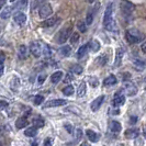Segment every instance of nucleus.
Here are the masks:
<instances>
[{
  "label": "nucleus",
  "instance_id": "1",
  "mask_svg": "<svg viewBox=\"0 0 146 146\" xmlns=\"http://www.w3.org/2000/svg\"><path fill=\"white\" fill-rule=\"evenodd\" d=\"M72 31H73L72 27H68V28H65V29L60 30L58 33V35H57V38H56L57 43H59V44L65 43L66 41L68 40V37H70V35L73 34Z\"/></svg>",
  "mask_w": 146,
  "mask_h": 146
},
{
  "label": "nucleus",
  "instance_id": "2",
  "mask_svg": "<svg viewBox=\"0 0 146 146\" xmlns=\"http://www.w3.org/2000/svg\"><path fill=\"white\" fill-rule=\"evenodd\" d=\"M125 36H126V40L129 41V43H136V42H139V40H141V33H139L137 30L135 29H131L129 30V31H126V34H125Z\"/></svg>",
  "mask_w": 146,
  "mask_h": 146
},
{
  "label": "nucleus",
  "instance_id": "3",
  "mask_svg": "<svg viewBox=\"0 0 146 146\" xmlns=\"http://www.w3.org/2000/svg\"><path fill=\"white\" fill-rule=\"evenodd\" d=\"M53 13V9H52L51 5L50 3H45L42 7L40 8V11H38V15L42 19H47L50 18V15Z\"/></svg>",
  "mask_w": 146,
  "mask_h": 146
},
{
  "label": "nucleus",
  "instance_id": "4",
  "mask_svg": "<svg viewBox=\"0 0 146 146\" xmlns=\"http://www.w3.org/2000/svg\"><path fill=\"white\" fill-rule=\"evenodd\" d=\"M30 52L32 53V55L35 58H38L41 56V54H42L41 44L37 43V42H31V44H30Z\"/></svg>",
  "mask_w": 146,
  "mask_h": 146
},
{
  "label": "nucleus",
  "instance_id": "5",
  "mask_svg": "<svg viewBox=\"0 0 146 146\" xmlns=\"http://www.w3.org/2000/svg\"><path fill=\"white\" fill-rule=\"evenodd\" d=\"M112 13H113V6H112V3H110L106 9V11H104V17H103V25L104 27H107L110 22L113 20L112 19Z\"/></svg>",
  "mask_w": 146,
  "mask_h": 146
},
{
  "label": "nucleus",
  "instance_id": "6",
  "mask_svg": "<svg viewBox=\"0 0 146 146\" xmlns=\"http://www.w3.org/2000/svg\"><path fill=\"white\" fill-rule=\"evenodd\" d=\"M67 101L64 99H54V100H50L44 104V108H53V107H62L65 106Z\"/></svg>",
  "mask_w": 146,
  "mask_h": 146
},
{
  "label": "nucleus",
  "instance_id": "7",
  "mask_svg": "<svg viewBox=\"0 0 146 146\" xmlns=\"http://www.w3.org/2000/svg\"><path fill=\"white\" fill-rule=\"evenodd\" d=\"M123 90H124L125 95L127 96H134L136 95V92H137V88H136L135 85H133L132 82H125Z\"/></svg>",
  "mask_w": 146,
  "mask_h": 146
},
{
  "label": "nucleus",
  "instance_id": "8",
  "mask_svg": "<svg viewBox=\"0 0 146 146\" xmlns=\"http://www.w3.org/2000/svg\"><path fill=\"white\" fill-rule=\"evenodd\" d=\"M124 102H125L124 95L117 91V94L114 95V99H113V106H114V107H121V106H123V104H124Z\"/></svg>",
  "mask_w": 146,
  "mask_h": 146
},
{
  "label": "nucleus",
  "instance_id": "9",
  "mask_svg": "<svg viewBox=\"0 0 146 146\" xmlns=\"http://www.w3.org/2000/svg\"><path fill=\"white\" fill-rule=\"evenodd\" d=\"M103 100H104V96H100V97H98V98H96L95 100L91 102V106H90V108L91 110L96 112V111H98L99 108L101 107V104H102Z\"/></svg>",
  "mask_w": 146,
  "mask_h": 146
},
{
  "label": "nucleus",
  "instance_id": "10",
  "mask_svg": "<svg viewBox=\"0 0 146 146\" xmlns=\"http://www.w3.org/2000/svg\"><path fill=\"white\" fill-rule=\"evenodd\" d=\"M13 19H15V22L18 25H23L27 22V15L23 12H17L13 17Z\"/></svg>",
  "mask_w": 146,
  "mask_h": 146
},
{
  "label": "nucleus",
  "instance_id": "11",
  "mask_svg": "<svg viewBox=\"0 0 146 146\" xmlns=\"http://www.w3.org/2000/svg\"><path fill=\"white\" fill-rule=\"evenodd\" d=\"M139 135V129H129L125 132V136L126 139H136Z\"/></svg>",
  "mask_w": 146,
  "mask_h": 146
},
{
  "label": "nucleus",
  "instance_id": "12",
  "mask_svg": "<svg viewBox=\"0 0 146 146\" xmlns=\"http://www.w3.org/2000/svg\"><path fill=\"white\" fill-rule=\"evenodd\" d=\"M86 134H87L88 139H90V142H92V143H97V142L99 141L100 135H99V134H97V133L94 132L92 130H87V131H86Z\"/></svg>",
  "mask_w": 146,
  "mask_h": 146
},
{
  "label": "nucleus",
  "instance_id": "13",
  "mask_svg": "<svg viewBox=\"0 0 146 146\" xmlns=\"http://www.w3.org/2000/svg\"><path fill=\"white\" fill-rule=\"evenodd\" d=\"M57 21H58V18H56V17L47 18V19L42 23V25H43L44 28H51V27H53V25H55Z\"/></svg>",
  "mask_w": 146,
  "mask_h": 146
},
{
  "label": "nucleus",
  "instance_id": "14",
  "mask_svg": "<svg viewBox=\"0 0 146 146\" xmlns=\"http://www.w3.org/2000/svg\"><path fill=\"white\" fill-rule=\"evenodd\" d=\"M133 10H134V6L130 3V2H125L122 5V11H123V13L125 15H131L132 12H133Z\"/></svg>",
  "mask_w": 146,
  "mask_h": 146
},
{
  "label": "nucleus",
  "instance_id": "15",
  "mask_svg": "<svg viewBox=\"0 0 146 146\" xmlns=\"http://www.w3.org/2000/svg\"><path fill=\"white\" fill-rule=\"evenodd\" d=\"M109 129L110 131L113 132V133H119V132L121 131V129H122V125H121V123H119L117 121H112L109 124Z\"/></svg>",
  "mask_w": 146,
  "mask_h": 146
},
{
  "label": "nucleus",
  "instance_id": "16",
  "mask_svg": "<svg viewBox=\"0 0 146 146\" xmlns=\"http://www.w3.org/2000/svg\"><path fill=\"white\" fill-rule=\"evenodd\" d=\"M28 47L25 46V45H21V46H19V48H18V55H19V58L21 59H25L27 58V56H28Z\"/></svg>",
  "mask_w": 146,
  "mask_h": 146
},
{
  "label": "nucleus",
  "instance_id": "17",
  "mask_svg": "<svg viewBox=\"0 0 146 146\" xmlns=\"http://www.w3.org/2000/svg\"><path fill=\"white\" fill-rule=\"evenodd\" d=\"M86 91H87V86H86V82L85 81H81V84L78 87V90H77V96L81 98L86 95Z\"/></svg>",
  "mask_w": 146,
  "mask_h": 146
},
{
  "label": "nucleus",
  "instance_id": "18",
  "mask_svg": "<svg viewBox=\"0 0 146 146\" xmlns=\"http://www.w3.org/2000/svg\"><path fill=\"white\" fill-rule=\"evenodd\" d=\"M62 78H63V73L60 70H58V72H55L51 76V81L53 84H58Z\"/></svg>",
  "mask_w": 146,
  "mask_h": 146
},
{
  "label": "nucleus",
  "instance_id": "19",
  "mask_svg": "<svg viewBox=\"0 0 146 146\" xmlns=\"http://www.w3.org/2000/svg\"><path fill=\"white\" fill-rule=\"evenodd\" d=\"M11 12H12V8L11 7L3 8L2 11L0 12V18H1V19H8V18H10Z\"/></svg>",
  "mask_w": 146,
  "mask_h": 146
},
{
  "label": "nucleus",
  "instance_id": "20",
  "mask_svg": "<svg viewBox=\"0 0 146 146\" xmlns=\"http://www.w3.org/2000/svg\"><path fill=\"white\" fill-rule=\"evenodd\" d=\"M122 57H123V50L122 48H117V53H115V62H114V66L115 67H117L121 64Z\"/></svg>",
  "mask_w": 146,
  "mask_h": 146
},
{
  "label": "nucleus",
  "instance_id": "21",
  "mask_svg": "<svg viewBox=\"0 0 146 146\" xmlns=\"http://www.w3.org/2000/svg\"><path fill=\"white\" fill-rule=\"evenodd\" d=\"M88 47H89L88 44H85V45H82V46L79 47V50H78V52H77V56H78V58H82V57L87 54Z\"/></svg>",
  "mask_w": 146,
  "mask_h": 146
},
{
  "label": "nucleus",
  "instance_id": "22",
  "mask_svg": "<svg viewBox=\"0 0 146 146\" xmlns=\"http://www.w3.org/2000/svg\"><path fill=\"white\" fill-rule=\"evenodd\" d=\"M103 84H104L106 86H113V85H115V84H117V78H115V76L110 75L109 77H107V78L103 80Z\"/></svg>",
  "mask_w": 146,
  "mask_h": 146
},
{
  "label": "nucleus",
  "instance_id": "23",
  "mask_svg": "<svg viewBox=\"0 0 146 146\" xmlns=\"http://www.w3.org/2000/svg\"><path fill=\"white\" fill-rule=\"evenodd\" d=\"M27 125H28V120H27L25 117H20V119H18L17 122H15L17 129H23V127H25Z\"/></svg>",
  "mask_w": 146,
  "mask_h": 146
},
{
  "label": "nucleus",
  "instance_id": "24",
  "mask_svg": "<svg viewBox=\"0 0 146 146\" xmlns=\"http://www.w3.org/2000/svg\"><path fill=\"white\" fill-rule=\"evenodd\" d=\"M24 134H25L27 136H29V137H34L37 134V129L35 126L29 127V129H27V130L24 131Z\"/></svg>",
  "mask_w": 146,
  "mask_h": 146
},
{
  "label": "nucleus",
  "instance_id": "25",
  "mask_svg": "<svg viewBox=\"0 0 146 146\" xmlns=\"http://www.w3.org/2000/svg\"><path fill=\"white\" fill-rule=\"evenodd\" d=\"M88 45H89L90 50H91L92 52H95V53L100 50V43H99L97 40H92V41L88 44Z\"/></svg>",
  "mask_w": 146,
  "mask_h": 146
},
{
  "label": "nucleus",
  "instance_id": "26",
  "mask_svg": "<svg viewBox=\"0 0 146 146\" xmlns=\"http://www.w3.org/2000/svg\"><path fill=\"white\" fill-rule=\"evenodd\" d=\"M70 52H72V47H70L69 45H64V46L60 47V50H59V53H60L62 56H68V55L70 54Z\"/></svg>",
  "mask_w": 146,
  "mask_h": 146
},
{
  "label": "nucleus",
  "instance_id": "27",
  "mask_svg": "<svg viewBox=\"0 0 146 146\" xmlns=\"http://www.w3.org/2000/svg\"><path fill=\"white\" fill-rule=\"evenodd\" d=\"M69 40H70V43L73 44V45L77 44L78 41H79V33H78V32H73V34L70 35Z\"/></svg>",
  "mask_w": 146,
  "mask_h": 146
},
{
  "label": "nucleus",
  "instance_id": "28",
  "mask_svg": "<svg viewBox=\"0 0 146 146\" xmlns=\"http://www.w3.org/2000/svg\"><path fill=\"white\" fill-rule=\"evenodd\" d=\"M74 87L73 86H70V85H68V86H66L64 89H63V94L65 96H72L74 94Z\"/></svg>",
  "mask_w": 146,
  "mask_h": 146
},
{
  "label": "nucleus",
  "instance_id": "29",
  "mask_svg": "<svg viewBox=\"0 0 146 146\" xmlns=\"http://www.w3.org/2000/svg\"><path fill=\"white\" fill-rule=\"evenodd\" d=\"M77 28H78V30L80 31L81 33H85L87 31V24H86V22L79 21L77 23Z\"/></svg>",
  "mask_w": 146,
  "mask_h": 146
},
{
  "label": "nucleus",
  "instance_id": "30",
  "mask_svg": "<svg viewBox=\"0 0 146 146\" xmlns=\"http://www.w3.org/2000/svg\"><path fill=\"white\" fill-rule=\"evenodd\" d=\"M33 123H34L35 127H42V126H44V120L41 117H38L33 121Z\"/></svg>",
  "mask_w": 146,
  "mask_h": 146
},
{
  "label": "nucleus",
  "instance_id": "31",
  "mask_svg": "<svg viewBox=\"0 0 146 146\" xmlns=\"http://www.w3.org/2000/svg\"><path fill=\"white\" fill-rule=\"evenodd\" d=\"M134 65L136 67H139V68H143L146 66V62L145 60H142V59H135L134 60Z\"/></svg>",
  "mask_w": 146,
  "mask_h": 146
},
{
  "label": "nucleus",
  "instance_id": "32",
  "mask_svg": "<svg viewBox=\"0 0 146 146\" xmlns=\"http://www.w3.org/2000/svg\"><path fill=\"white\" fill-rule=\"evenodd\" d=\"M92 21H94V15L91 12H89L87 17H86V24L90 25V24H92Z\"/></svg>",
  "mask_w": 146,
  "mask_h": 146
},
{
  "label": "nucleus",
  "instance_id": "33",
  "mask_svg": "<svg viewBox=\"0 0 146 146\" xmlns=\"http://www.w3.org/2000/svg\"><path fill=\"white\" fill-rule=\"evenodd\" d=\"M72 70H73V73L75 74H81L82 73V67L79 65H74L72 67Z\"/></svg>",
  "mask_w": 146,
  "mask_h": 146
},
{
  "label": "nucleus",
  "instance_id": "34",
  "mask_svg": "<svg viewBox=\"0 0 146 146\" xmlns=\"http://www.w3.org/2000/svg\"><path fill=\"white\" fill-rule=\"evenodd\" d=\"M42 102H44V97H43V96H36V97L34 98V103H35L36 106L42 104Z\"/></svg>",
  "mask_w": 146,
  "mask_h": 146
},
{
  "label": "nucleus",
  "instance_id": "35",
  "mask_svg": "<svg viewBox=\"0 0 146 146\" xmlns=\"http://www.w3.org/2000/svg\"><path fill=\"white\" fill-rule=\"evenodd\" d=\"M89 82H90V85H91L92 87H97V86L99 85V81L97 80V78H95V77H90V78H89Z\"/></svg>",
  "mask_w": 146,
  "mask_h": 146
},
{
  "label": "nucleus",
  "instance_id": "36",
  "mask_svg": "<svg viewBox=\"0 0 146 146\" xmlns=\"http://www.w3.org/2000/svg\"><path fill=\"white\" fill-rule=\"evenodd\" d=\"M46 79V76L45 75H40V76H37V84L38 85H43V82L45 81Z\"/></svg>",
  "mask_w": 146,
  "mask_h": 146
},
{
  "label": "nucleus",
  "instance_id": "37",
  "mask_svg": "<svg viewBox=\"0 0 146 146\" xmlns=\"http://www.w3.org/2000/svg\"><path fill=\"white\" fill-rule=\"evenodd\" d=\"M106 56L103 55V56H100V57H98V63H99V65H104V63H106Z\"/></svg>",
  "mask_w": 146,
  "mask_h": 146
},
{
  "label": "nucleus",
  "instance_id": "38",
  "mask_svg": "<svg viewBox=\"0 0 146 146\" xmlns=\"http://www.w3.org/2000/svg\"><path fill=\"white\" fill-rule=\"evenodd\" d=\"M64 126H65L66 131L68 132V133H70V134H72V133H74L73 126H72V125H70V124H65V125H64Z\"/></svg>",
  "mask_w": 146,
  "mask_h": 146
},
{
  "label": "nucleus",
  "instance_id": "39",
  "mask_svg": "<svg viewBox=\"0 0 146 146\" xmlns=\"http://www.w3.org/2000/svg\"><path fill=\"white\" fill-rule=\"evenodd\" d=\"M5 58H6V56H5V53L2 51H0V65L1 64H3V62H5Z\"/></svg>",
  "mask_w": 146,
  "mask_h": 146
},
{
  "label": "nucleus",
  "instance_id": "40",
  "mask_svg": "<svg viewBox=\"0 0 146 146\" xmlns=\"http://www.w3.org/2000/svg\"><path fill=\"white\" fill-rule=\"evenodd\" d=\"M70 80H73V76H72L70 74H68V75L66 76V78L64 79V82H65V84H68Z\"/></svg>",
  "mask_w": 146,
  "mask_h": 146
},
{
  "label": "nucleus",
  "instance_id": "41",
  "mask_svg": "<svg viewBox=\"0 0 146 146\" xmlns=\"http://www.w3.org/2000/svg\"><path fill=\"white\" fill-rule=\"evenodd\" d=\"M50 54H51L50 47L46 45V46H45V50H44V55H45V56H50Z\"/></svg>",
  "mask_w": 146,
  "mask_h": 146
},
{
  "label": "nucleus",
  "instance_id": "42",
  "mask_svg": "<svg viewBox=\"0 0 146 146\" xmlns=\"http://www.w3.org/2000/svg\"><path fill=\"white\" fill-rule=\"evenodd\" d=\"M76 133H77V136H76V139H77V141H78V139H80L81 135H82V132H81V130L77 129V130H76Z\"/></svg>",
  "mask_w": 146,
  "mask_h": 146
},
{
  "label": "nucleus",
  "instance_id": "43",
  "mask_svg": "<svg viewBox=\"0 0 146 146\" xmlns=\"http://www.w3.org/2000/svg\"><path fill=\"white\" fill-rule=\"evenodd\" d=\"M44 146H52L51 139H46L45 141H44Z\"/></svg>",
  "mask_w": 146,
  "mask_h": 146
},
{
  "label": "nucleus",
  "instance_id": "44",
  "mask_svg": "<svg viewBox=\"0 0 146 146\" xmlns=\"http://www.w3.org/2000/svg\"><path fill=\"white\" fill-rule=\"evenodd\" d=\"M130 120H131V121H130V123H131V124H134V123H136V122H137V117H130Z\"/></svg>",
  "mask_w": 146,
  "mask_h": 146
},
{
  "label": "nucleus",
  "instance_id": "45",
  "mask_svg": "<svg viewBox=\"0 0 146 146\" xmlns=\"http://www.w3.org/2000/svg\"><path fill=\"white\" fill-rule=\"evenodd\" d=\"M8 103L6 101H0V108H7Z\"/></svg>",
  "mask_w": 146,
  "mask_h": 146
},
{
  "label": "nucleus",
  "instance_id": "46",
  "mask_svg": "<svg viewBox=\"0 0 146 146\" xmlns=\"http://www.w3.org/2000/svg\"><path fill=\"white\" fill-rule=\"evenodd\" d=\"M142 51L144 52V53H146V41L142 44Z\"/></svg>",
  "mask_w": 146,
  "mask_h": 146
},
{
  "label": "nucleus",
  "instance_id": "47",
  "mask_svg": "<svg viewBox=\"0 0 146 146\" xmlns=\"http://www.w3.org/2000/svg\"><path fill=\"white\" fill-rule=\"evenodd\" d=\"M6 1H7V0H0V9L2 8V6H5V3H6Z\"/></svg>",
  "mask_w": 146,
  "mask_h": 146
},
{
  "label": "nucleus",
  "instance_id": "48",
  "mask_svg": "<svg viewBox=\"0 0 146 146\" xmlns=\"http://www.w3.org/2000/svg\"><path fill=\"white\" fill-rule=\"evenodd\" d=\"M3 69H5V68H3V65L1 64V65H0V76L3 74Z\"/></svg>",
  "mask_w": 146,
  "mask_h": 146
},
{
  "label": "nucleus",
  "instance_id": "49",
  "mask_svg": "<svg viewBox=\"0 0 146 146\" xmlns=\"http://www.w3.org/2000/svg\"><path fill=\"white\" fill-rule=\"evenodd\" d=\"M112 114H119L120 113V110L119 109H117V110H113V112H111Z\"/></svg>",
  "mask_w": 146,
  "mask_h": 146
},
{
  "label": "nucleus",
  "instance_id": "50",
  "mask_svg": "<svg viewBox=\"0 0 146 146\" xmlns=\"http://www.w3.org/2000/svg\"><path fill=\"white\" fill-rule=\"evenodd\" d=\"M27 2H28V0H21V3L23 6H25L27 5Z\"/></svg>",
  "mask_w": 146,
  "mask_h": 146
},
{
  "label": "nucleus",
  "instance_id": "51",
  "mask_svg": "<svg viewBox=\"0 0 146 146\" xmlns=\"http://www.w3.org/2000/svg\"><path fill=\"white\" fill-rule=\"evenodd\" d=\"M81 146H90V145H89L88 143H82V144H81Z\"/></svg>",
  "mask_w": 146,
  "mask_h": 146
},
{
  "label": "nucleus",
  "instance_id": "52",
  "mask_svg": "<svg viewBox=\"0 0 146 146\" xmlns=\"http://www.w3.org/2000/svg\"><path fill=\"white\" fill-rule=\"evenodd\" d=\"M94 1H95V0H88V2H89V3H92Z\"/></svg>",
  "mask_w": 146,
  "mask_h": 146
},
{
  "label": "nucleus",
  "instance_id": "53",
  "mask_svg": "<svg viewBox=\"0 0 146 146\" xmlns=\"http://www.w3.org/2000/svg\"><path fill=\"white\" fill-rule=\"evenodd\" d=\"M144 134H145V136H146V126H145V131H144Z\"/></svg>",
  "mask_w": 146,
  "mask_h": 146
},
{
  "label": "nucleus",
  "instance_id": "54",
  "mask_svg": "<svg viewBox=\"0 0 146 146\" xmlns=\"http://www.w3.org/2000/svg\"><path fill=\"white\" fill-rule=\"evenodd\" d=\"M32 145H33V146H36V143H33V144H32Z\"/></svg>",
  "mask_w": 146,
  "mask_h": 146
},
{
  "label": "nucleus",
  "instance_id": "55",
  "mask_svg": "<svg viewBox=\"0 0 146 146\" xmlns=\"http://www.w3.org/2000/svg\"><path fill=\"white\" fill-rule=\"evenodd\" d=\"M15 0H10V2H15Z\"/></svg>",
  "mask_w": 146,
  "mask_h": 146
}]
</instances>
